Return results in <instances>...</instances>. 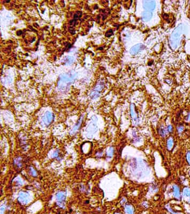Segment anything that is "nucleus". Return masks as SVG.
Here are the masks:
<instances>
[{
	"mask_svg": "<svg viewBox=\"0 0 190 214\" xmlns=\"http://www.w3.org/2000/svg\"><path fill=\"white\" fill-rule=\"evenodd\" d=\"M112 34H113V31H112V30H109V31H107V33H106V34H105V36L107 37H109V36H111V35Z\"/></svg>",
	"mask_w": 190,
	"mask_h": 214,
	"instance_id": "nucleus-1",
	"label": "nucleus"
},
{
	"mask_svg": "<svg viewBox=\"0 0 190 214\" xmlns=\"http://www.w3.org/2000/svg\"><path fill=\"white\" fill-rule=\"evenodd\" d=\"M21 31H18L17 32V35H21V33H22V32H20Z\"/></svg>",
	"mask_w": 190,
	"mask_h": 214,
	"instance_id": "nucleus-2",
	"label": "nucleus"
}]
</instances>
